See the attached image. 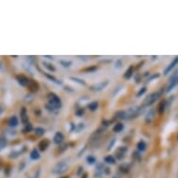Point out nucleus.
Masks as SVG:
<instances>
[{
	"label": "nucleus",
	"instance_id": "nucleus-1",
	"mask_svg": "<svg viewBox=\"0 0 178 178\" xmlns=\"http://www.w3.org/2000/svg\"><path fill=\"white\" fill-rule=\"evenodd\" d=\"M67 169V165L64 164V163H59L57 164L53 169V172L54 174H62V172H65V170Z\"/></svg>",
	"mask_w": 178,
	"mask_h": 178
}]
</instances>
